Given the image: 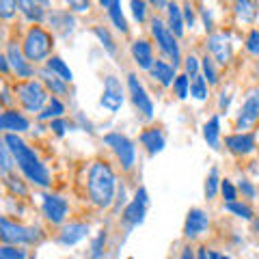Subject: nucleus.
<instances>
[{"label":"nucleus","instance_id":"1","mask_svg":"<svg viewBox=\"0 0 259 259\" xmlns=\"http://www.w3.org/2000/svg\"><path fill=\"white\" fill-rule=\"evenodd\" d=\"M3 143L13 153L15 164L20 166V171L26 175L28 182L41 186V188H48V186H50V171H48L44 162L37 158V153L20 139V134H5Z\"/></svg>","mask_w":259,"mask_h":259},{"label":"nucleus","instance_id":"2","mask_svg":"<svg viewBox=\"0 0 259 259\" xmlns=\"http://www.w3.org/2000/svg\"><path fill=\"white\" fill-rule=\"evenodd\" d=\"M89 197L97 207H110L117 192V177L110 164L97 160L89 168Z\"/></svg>","mask_w":259,"mask_h":259},{"label":"nucleus","instance_id":"3","mask_svg":"<svg viewBox=\"0 0 259 259\" xmlns=\"http://www.w3.org/2000/svg\"><path fill=\"white\" fill-rule=\"evenodd\" d=\"M22 50L30 63H41L52 50V37L41 26H30L26 30V37H24Z\"/></svg>","mask_w":259,"mask_h":259},{"label":"nucleus","instance_id":"4","mask_svg":"<svg viewBox=\"0 0 259 259\" xmlns=\"http://www.w3.org/2000/svg\"><path fill=\"white\" fill-rule=\"evenodd\" d=\"M0 238H3L5 244H13V246H22V244H32V242L39 240V229L37 227H24L18 223H11L9 218H3L0 221Z\"/></svg>","mask_w":259,"mask_h":259},{"label":"nucleus","instance_id":"5","mask_svg":"<svg viewBox=\"0 0 259 259\" xmlns=\"http://www.w3.org/2000/svg\"><path fill=\"white\" fill-rule=\"evenodd\" d=\"M151 35L156 37V44L160 46V50L164 52L177 67L182 61V54H180V46H177V39L173 35V30L168 28V24H164L160 18H153L151 20Z\"/></svg>","mask_w":259,"mask_h":259},{"label":"nucleus","instance_id":"6","mask_svg":"<svg viewBox=\"0 0 259 259\" xmlns=\"http://www.w3.org/2000/svg\"><path fill=\"white\" fill-rule=\"evenodd\" d=\"M18 97L28 112H39L41 115L44 104L48 102V89L39 80H26V82L18 87Z\"/></svg>","mask_w":259,"mask_h":259},{"label":"nucleus","instance_id":"7","mask_svg":"<svg viewBox=\"0 0 259 259\" xmlns=\"http://www.w3.org/2000/svg\"><path fill=\"white\" fill-rule=\"evenodd\" d=\"M104 143L108 145V147L115 151V156L119 158L121 162V166L125 168V171H130L134 164V160H136V147H134V143L127 139V136L123 134H119V132H110L104 136Z\"/></svg>","mask_w":259,"mask_h":259},{"label":"nucleus","instance_id":"8","mask_svg":"<svg viewBox=\"0 0 259 259\" xmlns=\"http://www.w3.org/2000/svg\"><path fill=\"white\" fill-rule=\"evenodd\" d=\"M127 89H130L132 104L139 108V112H143L145 119H151L153 117V102L147 95V91H145V87L141 84V80L136 74H127Z\"/></svg>","mask_w":259,"mask_h":259},{"label":"nucleus","instance_id":"9","mask_svg":"<svg viewBox=\"0 0 259 259\" xmlns=\"http://www.w3.org/2000/svg\"><path fill=\"white\" fill-rule=\"evenodd\" d=\"M100 104L108 112H117L123 106V87H121V82L115 76H108L106 82H104V93L100 97Z\"/></svg>","mask_w":259,"mask_h":259},{"label":"nucleus","instance_id":"10","mask_svg":"<svg viewBox=\"0 0 259 259\" xmlns=\"http://www.w3.org/2000/svg\"><path fill=\"white\" fill-rule=\"evenodd\" d=\"M22 52L24 50L18 46V41H9V44H7L5 56H7V61H9V65L13 67V71L18 74V78H32V76H35V69H32L30 61Z\"/></svg>","mask_w":259,"mask_h":259},{"label":"nucleus","instance_id":"11","mask_svg":"<svg viewBox=\"0 0 259 259\" xmlns=\"http://www.w3.org/2000/svg\"><path fill=\"white\" fill-rule=\"evenodd\" d=\"M41 209H44V216L52 225H61L69 212V203H67V199L61 197V194H46Z\"/></svg>","mask_w":259,"mask_h":259},{"label":"nucleus","instance_id":"12","mask_svg":"<svg viewBox=\"0 0 259 259\" xmlns=\"http://www.w3.org/2000/svg\"><path fill=\"white\" fill-rule=\"evenodd\" d=\"M147 203H149V197H147V190L145 188H139L136 192L134 201L130 203L125 209H123V221L130 225V227H136L145 221V212H147Z\"/></svg>","mask_w":259,"mask_h":259},{"label":"nucleus","instance_id":"13","mask_svg":"<svg viewBox=\"0 0 259 259\" xmlns=\"http://www.w3.org/2000/svg\"><path fill=\"white\" fill-rule=\"evenodd\" d=\"M209 227V218L201 207H192L188 216H186V225H184V236L188 240L199 238L201 233H205Z\"/></svg>","mask_w":259,"mask_h":259},{"label":"nucleus","instance_id":"14","mask_svg":"<svg viewBox=\"0 0 259 259\" xmlns=\"http://www.w3.org/2000/svg\"><path fill=\"white\" fill-rule=\"evenodd\" d=\"M207 48H209V52L214 54V59L221 65H227L231 61V56H233V46H231L227 32H216V35H212L207 39Z\"/></svg>","mask_w":259,"mask_h":259},{"label":"nucleus","instance_id":"15","mask_svg":"<svg viewBox=\"0 0 259 259\" xmlns=\"http://www.w3.org/2000/svg\"><path fill=\"white\" fill-rule=\"evenodd\" d=\"M259 119V91L255 93H250L244 104H242V108H240V115H238V127L240 130H248V127H253L255 125V121Z\"/></svg>","mask_w":259,"mask_h":259},{"label":"nucleus","instance_id":"16","mask_svg":"<svg viewBox=\"0 0 259 259\" xmlns=\"http://www.w3.org/2000/svg\"><path fill=\"white\" fill-rule=\"evenodd\" d=\"M225 145L236 156H248V153L255 151V134H248V132L231 134L225 139Z\"/></svg>","mask_w":259,"mask_h":259},{"label":"nucleus","instance_id":"17","mask_svg":"<svg viewBox=\"0 0 259 259\" xmlns=\"http://www.w3.org/2000/svg\"><path fill=\"white\" fill-rule=\"evenodd\" d=\"M0 127L5 130V134H22L30 127V123L18 110H5L3 117H0Z\"/></svg>","mask_w":259,"mask_h":259},{"label":"nucleus","instance_id":"18","mask_svg":"<svg viewBox=\"0 0 259 259\" xmlns=\"http://www.w3.org/2000/svg\"><path fill=\"white\" fill-rule=\"evenodd\" d=\"M87 233H89V225H84V223H69V225H65L61 229L59 242L63 246H74L76 242L87 238Z\"/></svg>","mask_w":259,"mask_h":259},{"label":"nucleus","instance_id":"19","mask_svg":"<svg viewBox=\"0 0 259 259\" xmlns=\"http://www.w3.org/2000/svg\"><path fill=\"white\" fill-rule=\"evenodd\" d=\"M132 56L136 65H139L141 69H149L156 65V61H153V50H151V44L145 41V39H136V41L132 44Z\"/></svg>","mask_w":259,"mask_h":259},{"label":"nucleus","instance_id":"20","mask_svg":"<svg viewBox=\"0 0 259 259\" xmlns=\"http://www.w3.org/2000/svg\"><path fill=\"white\" fill-rule=\"evenodd\" d=\"M141 143H143V147L151 153V156H156V153H160L162 149H164L166 139H164V134H162V130L149 127V130H145V132L141 134Z\"/></svg>","mask_w":259,"mask_h":259},{"label":"nucleus","instance_id":"21","mask_svg":"<svg viewBox=\"0 0 259 259\" xmlns=\"http://www.w3.org/2000/svg\"><path fill=\"white\" fill-rule=\"evenodd\" d=\"M151 78H156L162 87H171L175 84V65L166 63V61H156V65L151 67Z\"/></svg>","mask_w":259,"mask_h":259},{"label":"nucleus","instance_id":"22","mask_svg":"<svg viewBox=\"0 0 259 259\" xmlns=\"http://www.w3.org/2000/svg\"><path fill=\"white\" fill-rule=\"evenodd\" d=\"M203 139L212 149H221V119H218V115L203 125Z\"/></svg>","mask_w":259,"mask_h":259},{"label":"nucleus","instance_id":"23","mask_svg":"<svg viewBox=\"0 0 259 259\" xmlns=\"http://www.w3.org/2000/svg\"><path fill=\"white\" fill-rule=\"evenodd\" d=\"M100 5L108 9V15H110L112 24L117 26V30L127 32V22H125V18H123V13H121V3H117V0H102Z\"/></svg>","mask_w":259,"mask_h":259},{"label":"nucleus","instance_id":"24","mask_svg":"<svg viewBox=\"0 0 259 259\" xmlns=\"http://www.w3.org/2000/svg\"><path fill=\"white\" fill-rule=\"evenodd\" d=\"M166 11H168V28L173 30L175 37H182V35H184V15H182L180 5L168 3Z\"/></svg>","mask_w":259,"mask_h":259},{"label":"nucleus","instance_id":"25","mask_svg":"<svg viewBox=\"0 0 259 259\" xmlns=\"http://www.w3.org/2000/svg\"><path fill=\"white\" fill-rule=\"evenodd\" d=\"M48 69L52 71V74L59 76L63 82H71L74 80V74H71V69L65 65L63 59H59V56H52V59H48Z\"/></svg>","mask_w":259,"mask_h":259},{"label":"nucleus","instance_id":"26","mask_svg":"<svg viewBox=\"0 0 259 259\" xmlns=\"http://www.w3.org/2000/svg\"><path fill=\"white\" fill-rule=\"evenodd\" d=\"M18 7H20V11L24 13V18H26V20H30V22H41V20H44V9H41V5L30 3V0H20Z\"/></svg>","mask_w":259,"mask_h":259},{"label":"nucleus","instance_id":"27","mask_svg":"<svg viewBox=\"0 0 259 259\" xmlns=\"http://www.w3.org/2000/svg\"><path fill=\"white\" fill-rule=\"evenodd\" d=\"M93 32H95V37L100 39V44L104 46V50H106L110 56H115L117 54V46H115V39L110 37V32L106 28H102V26H95Z\"/></svg>","mask_w":259,"mask_h":259},{"label":"nucleus","instance_id":"28","mask_svg":"<svg viewBox=\"0 0 259 259\" xmlns=\"http://www.w3.org/2000/svg\"><path fill=\"white\" fill-rule=\"evenodd\" d=\"M63 112H65V106H63V102L59 100V97H52L50 104H48V108L39 115V119H63Z\"/></svg>","mask_w":259,"mask_h":259},{"label":"nucleus","instance_id":"29","mask_svg":"<svg viewBox=\"0 0 259 259\" xmlns=\"http://www.w3.org/2000/svg\"><path fill=\"white\" fill-rule=\"evenodd\" d=\"M41 78H44V82L48 84V89H52V93H56V95H65V93H67V87H65V82L61 78H56L50 69L41 71Z\"/></svg>","mask_w":259,"mask_h":259},{"label":"nucleus","instance_id":"30","mask_svg":"<svg viewBox=\"0 0 259 259\" xmlns=\"http://www.w3.org/2000/svg\"><path fill=\"white\" fill-rule=\"evenodd\" d=\"M190 95L194 97V100L203 102L207 97V80L203 76H194L192 82H190Z\"/></svg>","mask_w":259,"mask_h":259},{"label":"nucleus","instance_id":"31","mask_svg":"<svg viewBox=\"0 0 259 259\" xmlns=\"http://www.w3.org/2000/svg\"><path fill=\"white\" fill-rule=\"evenodd\" d=\"M221 184H223V180L218 177V168L214 166L212 171H209L207 180H205V197H207V199H214L216 192H218V188H221Z\"/></svg>","mask_w":259,"mask_h":259},{"label":"nucleus","instance_id":"32","mask_svg":"<svg viewBox=\"0 0 259 259\" xmlns=\"http://www.w3.org/2000/svg\"><path fill=\"white\" fill-rule=\"evenodd\" d=\"M0 259H28V253L24 246L3 244V248H0Z\"/></svg>","mask_w":259,"mask_h":259},{"label":"nucleus","instance_id":"33","mask_svg":"<svg viewBox=\"0 0 259 259\" xmlns=\"http://www.w3.org/2000/svg\"><path fill=\"white\" fill-rule=\"evenodd\" d=\"M236 13L242 22H253L255 15H257V9L253 3H246V0H242V3H236Z\"/></svg>","mask_w":259,"mask_h":259},{"label":"nucleus","instance_id":"34","mask_svg":"<svg viewBox=\"0 0 259 259\" xmlns=\"http://www.w3.org/2000/svg\"><path fill=\"white\" fill-rule=\"evenodd\" d=\"M225 209H227V212H231V214H236L238 218H244V221H250V218H253V209H250L246 203H240V201L227 203Z\"/></svg>","mask_w":259,"mask_h":259},{"label":"nucleus","instance_id":"35","mask_svg":"<svg viewBox=\"0 0 259 259\" xmlns=\"http://www.w3.org/2000/svg\"><path fill=\"white\" fill-rule=\"evenodd\" d=\"M173 91H175V95L180 97V100H186V97L190 95V78L188 76H177V80H175V84H173Z\"/></svg>","mask_w":259,"mask_h":259},{"label":"nucleus","instance_id":"36","mask_svg":"<svg viewBox=\"0 0 259 259\" xmlns=\"http://www.w3.org/2000/svg\"><path fill=\"white\" fill-rule=\"evenodd\" d=\"M201 67H203V76L207 80V84H216L218 82V71L214 67V61L209 59V56H205V59L201 61Z\"/></svg>","mask_w":259,"mask_h":259},{"label":"nucleus","instance_id":"37","mask_svg":"<svg viewBox=\"0 0 259 259\" xmlns=\"http://www.w3.org/2000/svg\"><path fill=\"white\" fill-rule=\"evenodd\" d=\"M104 244H106V231H102L100 236L93 240V244H91V259H104Z\"/></svg>","mask_w":259,"mask_h":259},{"label":"nucleus","instance_id":"38","mask_svg":"<svg viewBox=\"0 0 259 259\" xmlns=\"http://www.w3.org/2000/svg\"><path fill=\"white\" fill-rule=\"evenodd\" d=\"M221 192L227 203H233V201H238V192H236V186H233L229 180H223L221 184Z\"/></svg>","mask_w":259,"mask_h":259},{"label":"nucleus","instance_id":"39","mask_svg":"<svg viewBox=\"0 0 259 259\" xmlns=\"http://www.w3.org/2000/svg\"><path fill=\"white\" fill-rule=\"evenodd\" d=\"M246 50L250 52V54H255V56H259V28H255V30H250V35L246 37Z\"/></svg>","mask_w":259,"mask_h":259},{"label":"nucleus","instance_id":"40","mask_svg":"<svg viewBox=\"0 0 259 259\" xmlns=\"http://www.w3.org/2000/svg\"><path fill=\"white\" fill-rule=\"evenodd\" d=\"M0 158H3V175L5 177H9V171H11V151H9V147L3 143V149H0Z\"/></svg>","mask_w":259,"mask_h":259},{"label":"nucleus","instance_id":"41","mask_svg":"<svg viewBox=\"0 0 259 259\" xmlns=\"http://www.w3.org/2000/svg\"><path fill=\"white\" fill-rule=\"evenodd\" d=\"M199 59L197 56H188V59H186V76H190V78H194V76H199Z\"/></svg>","mask_w":259,"mask_h":259},{"label":"nucleus","instance_id":"42","mask_svg":"<svg viewBox=\"0 0 259 259\" xmlns=\"http://www.w3.org/2000/svg\"><path fill=\"white\" fill-rule=\"evenodd\" d=\"M130 7H132V13H134V20H139V22H143L145 20V9H147V3H139V0H132L130 3Z\"/></svg>","mask_w":259,"mask_h":259},{"label":"nucleus","instance_id":"43","mask_svg":"<svg viewBox=\"0 0 259 259\" xmlns=\"http://www.w3.org/2000/svg\"><path fill=\"white\" fill-rule=\"evenodd\" d=\"M15 9H20L18 3H11V0H3V3H0V15H3L5 20H9Z\"/></svg>","mask_w":259,"mask_h":259},{"label":"nucleus","instance_id":"44","mask_svg":"<svg viewBox=\"0 0 259 259\" xmlns=\"http://www.w3.org/2000/svg\"><path fill=\"white\" fill-rule=\"evenodd\" d=\"M67 127H69V123L65 119H54V121H50V130L56 134V136H63L65 132H67Z\"/></svg>","mask_w":259,"mask_h":259},{"label":"nucleus","instance_id":"45","mask_svg":"<svg viewBox=\"0 0 259 259\" xmlns=\"http://www.w3.org/2000/svg\"><path fill=\"white\" fill-rule=\"evenodd\" d=\"M238 188H240V192L244 194L246 199H255V197H257V190H255V186L250 184L248 180H242V182H240V186H238Z\"/></svg>","mask_w":259,"mask_h":259},{"label":"nucleus","instance_id":"46","mask_svg":"<svg viewBox=\"0 0 259 259\" xmlns=\"http://www.w3.org/2000/svg\"><path fill=\"white\" fill-rule=\"evenodd\" d=\"M184 18H186V22H188L190 28H192V24H194V11H192L190 5H184Z\"/></svg>","mask_w":259,"mask_h":259},{"label":"nucleus","instance_id":"47","mask_svg":"<svg viewBox=\"0 0 259 259\" xmlns=\"http://www.w3.org/2000/svg\"><path fill=\"white\" fill-rule=\"evenodd\" d=\"M69 7H71L74 11H80V13H82V11H89V3H74V0H71Z\"/></svg>","mask_w":259,"mask_h":259},{"label":"nucleus","instance_id":"48","mask_svg":"<svg viewBox=\"0 0 259 259\" xmlns=\"http://www.w3.org/2000/svg\"><path fill=\"white\" fill-rule=\"evenodd\" d=\"M7 184H9V188H11L13 192H18V194H26V188H24L22 184H13L11 180H7Z\"/></svg>","mask_w":259,"mask_h":259},{"label":"nucleus","instance_id":"49","mask_svg":"<svg viewBox=\"0 0 259 259\" xmlns=\"http://www.w3.org/2000/svg\"><path fill=\"white\" fill-rule=\"evenodd\" d=\"M180 259H197V257H194V250H192L190 246H186V248L182 250V255H180Z\"/></svg>","mask_w":259,"mask_h":259},{"label":"nucleus","instance_id":"50","mask_svg":"<svg viewBox=\"0 0 259 259\" xmlns=\"http://www.w3.org/2000/svg\"><path fill=\"white\" fill-rule=\"evenodd\" d=\"M9 67L11 65H9V61H7V56L3 54L0 56V69H3V74H9Z\"/></svg>","mask_w":259,"mask_h":259},{"label":"nucleus","instance_id":"51","mask_svg":"<svg viewBox=\"0 0 259 259\" xmlns=\"http://www.w3.org/2000/svg\"><path fill=\"white\" fill-rule=\"evenodd\" d=\"M229 100H231V95L229 93H221V108H225L227 110V106H229Z\"/></svg>","mask_w":259,"mask_h":259},{"label":"nucleus","instance_id":"52","mask_svg":"<svg viewBox=\"0 0 259 259\" xmlns=\"http://www.w3.org/2000/svg\"><path fill=\"white\" fill-rule=\"evenodd\" d=\"M197 259H209V250H207L205 246H201V248L197 250Z\"/></svg>","mask_w":259,"mask_h":259},{"label":"nucleus","instance_id":"53","mask_svg":"<svg viewBox=\"0 0 259 259\" xmlns=\"http://www.w3.org/2000/svg\"><path fill=\"white\" fill-rule=\"evenodd\" d=\"M201 13H203V22H205V30L212 28V20H209V15H207V9H201Z\"/></svg>","mask_w":259,"mask_h":259},{"label":"nucleus","instance_id":"54","mask_svg":"<svg viewBox=\"0 0 259 259\" xmlns=\"http://www.w3.org/2000/svg\"><path fill=\"white\" fill-rule=\"evenodd\" d=\"M209 259H231V257L223 255V253H216V250H209Z\"/></svg>","mask_w":259,"mask_h":259},{"label":"nucleus","instance_id":"55","mask_svg":"<svg viewBox=\"0 0 259 259\" xmlns=\"http://www.w3.org/2000/svg\"><path fill=\"white\" fill-rule=\"evenodd\" d=\"M28 259H35V257H28Z\"/></svg>","mask_w":259,"mask_h":259}]
</instances>
